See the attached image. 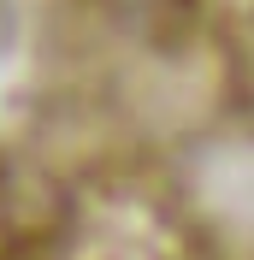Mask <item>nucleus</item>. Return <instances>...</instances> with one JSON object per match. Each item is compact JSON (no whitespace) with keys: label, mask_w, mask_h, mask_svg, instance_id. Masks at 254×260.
Masks as SVG:
<instances>
[{"label":"nucleus","mask_w":254,"mask_h":260,"mask_svg":"<svg viewBox=\"0 0 254 260\" xmlns=\"http://www.w3.org/2000/svg\"><path fill=\"white\" fill-rule=\"evenodd\" d=\"M112 24H124L130 36L154 30V24H172V18H213V12H231V18H254V0H101Z\"/></svg>","instance_id":"nucleus-1"}]
</instances>
